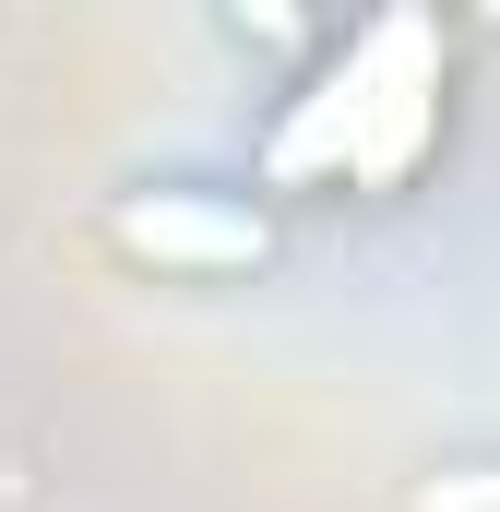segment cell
Returning a JSON list of instances; mask_svg holds the SVG:
<instances>
[{"mask_svg": "<svg viewBox=\"0 0 500 512\" xmlns=\"http://www.w3.org/2000/svg\"><path fill=\"white\" fill-rule=\"evenodd\" d=\"M441 120H453V36L441 12L393 0L310 48V72L262 131V191H405L441 155Z\"/></svg>", "mask_w": 500, "mask_h": 512, "instance_id": "1", "label": "cell"}, {"mask_svg": "<svg viewBox=\"0 0 500 512\" xmlns=\"http://www.w3.org/2000/svg\"><path fill=\"white\" fill-rule=\"evenodd\" d=\"M108 239L155 274H250L274 251V215L250 191H203V179H155V191H120Z\"/></svg>", "mask_w": 500, "mask_h": 512, "instance_id": "2", "label": "cell"}, {"mask_svg": "<svg viewBox=\"0 0 500 512\" xmlns=\"http://www.w3.org/2000/svg\"><path fill=\"white\" fill-rule=\"evenodd\" d=\"M417 512H500V465H453V477H429Z\"/></svg>", "mask_w": 500, "mask_h": 512, "instance_id": "3", "label": "cell"}]
</instances>
